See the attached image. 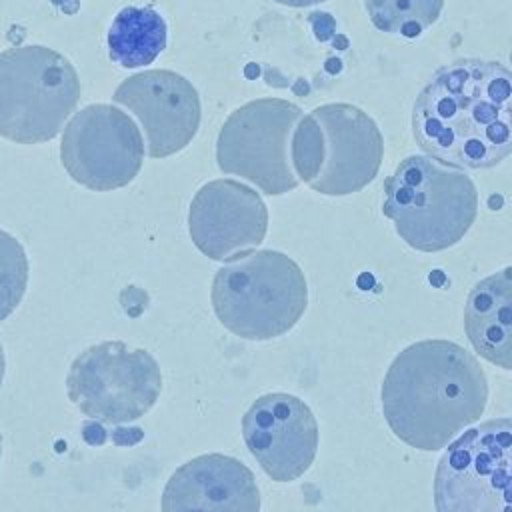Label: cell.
Here are the masks:
<instances>
[{"label": "cell", "instance_id": "cell-6", "mask_svg": "<svg viewBox=\"0 0 512 512\" xmlns=\"http://www.w3.org/2000/svg\"><path fill=\"white\" fill-rule=\"evenodd\" d=\"M80 100V78L60 52L24 44L0 52V136L16 144L52 140Z\"/></svg>", "mask_w": 512, "mask_h": 512}, {"label": "cell", "instance_id": "cell-21", "mask_svg": "<svg viewBox=\"0 0 512 512\" xmlns=\"http://www.w3.org/2000/svg\"><path fill=\"white\" fill-rule=\"evenodd\" d=\"M0 456H2V436H0Z\"/></svg>", "mask_w": 512, "mask_h": 512}, {"label": "cell", "instance_id": "cell-10", "mask_svg": "<svg viewBox=\"0 0 512 512\" xmlns=\"http://www.w3.org/2000/svg\"><path fill=\"white\" fill-rule=\"evenodd\" d=\"M60 160L80 186L110 192L130 184L144 160L136 122L112 104H88L62 128Z\"/></svg>", "mask_w": 512, "mask_h": 512}, {"label": "cell", "instance_id": "cell-16", "mask_svg": "<svg viewBox=\"0 0 512 512\" xmlns=\"http://www.w3.org/2000/svg\"><path fill=\"white\" fill-rule=\"evenodd\" d=\"M168 28L154 8H122L108 30V52L124 68L152 64L166 48Z\"/></svg>", "mask_w": 512, "mask_h": 512}, {"label": "cell", "instance_id": "cell-9", "mask_svg": "<svg viewBox=\"0 0 512 512\" xmlns=\"http://www.w3.org/2000/svg\"><path fill=\"white\" fill-rule=\"evenodd\" d=\"M436 512H512V418L480 422L440 456Z\"/></svg>", "mask_w": 512, "mask_h": 512}, {"label": "cell", "instance_id": "cell-1", "mask_svg": "<svg viewBox=\"0 0 512 512\" xmlns=\"http://www.w3.org/2000/svg\"><path fill=\"white\" fill-rule=\"evenodd\" d=\"M412 134L448 166H496L512 154V72L476 58L440 68L414 102Z\"/></svg>", "mask_w": 512, "mask_h": 512}, {"label": "cell", "instance_id": "cell-12", "mask_svg": "<svg viewBox=\"0 0 512 512\" xmlns=\"http://www.w3.org/2000/svg\"><path fill=\"white\" fill-rule=\"evenodd\" d=\"M242 434L260 468L276 482L300 478L318 452V424L310 406L284 392L256 398L242 418Z\"/></svg>", "mask_w": 512, "mask_h": 512}, {"label": "cell", "instance_id": "cell-17", "mask_svg": "<svg viewBox=\"0 0 512 512\" xmlns=\"http://www.w3.org/2000/svg\"><path fill=\"white\" fill-rule=\"evenodd\" d=\"M364 4L378 30L414 38L436 22L444 0H364Z\"/></svg>", "mask_w": 512, "mask_h": 512}, {"label": "cell", "instance_id": "cell-13", "mask_svg": "<svg viewBox=\"0 0 512 512\" xmlns=\"http://www.w3.org/2000/svg\"><path fill=\"white\" fill-rule=\"evenodd\" d=\"M188 228L194 246L210 260H234L260 246L268 230L262 196L236 180L206 182L190 202Z\"/></svg>", "mask_w": 512, "mask_h": 512}, {"label": "cell", "instance_id": "cell-3", "mask_svg": "<svg viewBox=\"0 0 512 512\" xmlns=\"http://www.w3.org/2000/svg\"><path fill=\"white\" fill-rule=\"evenodd\" d=\"M212 308L226 330L246 340H268L296 326L308 306L300 266L276 250L246 252L212 280Z\"/></svg>", "mask_w": 512, "mask_h": 512}, {"label": "cell", "instance_id": "cell-14", "mask_svg": "<svg viewBox=\"0 0 512 512\" xmlns=\"http://www.w3.org/2000/svg\"><path fill=\"white\" fill-rule=\"evenodd\" d=\"M162 512H260V490L244 462L210 452L176 468L162 492Z\"/></svg>", "mask_w": 512, "mask_h": 512}, {"label": "cell", "instance_id": "cell-18", "mask_svg": "<svg viewBox=\"0 0 512 512\" xmlns=\"http://www.w3.org/2000/svg\"><path fill=\"white\" fill-rule=\"evenodd\" d=\"M28 286V258L24 246L0 230V322L22 302Z\"/></svg>", "mask_w": 512, "mask_h": 512}, {"label": "cell", "instance_id": "cell-8", "mask_svg": "<svg viewBox=\"0 0 512 512\" xmlns=\"http://www.w3.org/2000/svg\"><path fill=\"white\" fill-rule=\"evenodd\" d=\"M302 108L282 98H258L236 108L220 128L216 162L224 174L278 196L298 186L292 166V136Z\"/></svg>", "mask_w": 512, "mask_h": 512}, {"label": "cell", "instance_id": "cell-7", "mask_svg": "<svg viewBox=\"0 0 512 512\" xmlns=\"http://www.w3.org/2000/svg\"><path fill=\"white\" fill-rule=\"evenodd\" d=\"M66 390L84 416L118 426L138 420L156 404L162 374L148 350L108 340L74 358Z\"/></svg>", "mask_w": 512, "mask_h": 512}, {"label": "cell", "instance_id": "cell-2", "mask_svg": "<svg viewBox=\"0 0 512 512\" xmlns=\"http://www.w3.org/2000/svg\"><path fill=\"white\" fill-rule=\"evenodd\" d=\"M382 414L404 444L434 452L480 420L488 382L480 362L450 340H420L396 354L382 380Z\"/></svg>", "mask_w": 512, "mask_h": 512}, {"label": "cell", "instance_id": "cell-11", "mask_svg": "<svg viewBox=\"0 0 512 512\" xmlns=\"http://www.w3.org/2000/svg\"><path fill=\"white\" fill-rule=\"evenodd\" d=\"M112 100L138 118L150 158H166L184 150L200 128L198 90L172 70L136 72L120 82Z\"/></svg>", "mask_w": 512, "mask_h": 512}, {"label": "cell", "instance_id": "cell-19", "mask_svg": "<svg viewBox=\"0 0 512 512\" xmlns=\"http://www.w3.org/2000/svg\"><path fill=\"white\" fill-rule=\"evenodd\" d=\"M276 4H284V6H290V8H304V6H314V4H320L324 0H272Z\"/></svg>", "mask_w": 512, "mask_h": 512}, {"label": "cell", "instance_id": "cell-4", "mask_svg": "<svg viewBox=\"0 0 512 512\" xmlns=\"http://www.w3.org/2000/svg\"><path fill=\"white\" fill-rule=\"evenodd\" d=\"M384 216L414 250L440 252L464 238L478 214L474 182L426 156L404 158L384 182Z\"/></svg>", "mask_w": 512, "mask_h": 512}, {"label": "cell", "instance_id": "cell-15", "mask_svg": "<svg viewBox=\"0 0 512 512\" xmlns=\"http://www.w3.org/2000/svg\"><path fill=\"white\" fill-rule=\"evenodd\" d=\"M464 330L484 360L512 370V266L472 286L464 306Z\"/></svg>", "mask_w": 512, "mask_h": 512}, {"label": "cell", "instance_id": "cell-5", "mask_svg": "<svg viewBox=\"0 0 512 512\" xmlns=\"http://www.w3.org/2000/svg\"><path fill=\"white\" fill-rule=\"evenodd\" d=\"M382 156L384 140L376 122L344 102L314 108L300 118L292 136L298 180L326 196H346L368 186Z\"/></svg>", "mask_w": 512, "mask_h": 512}, {"label": "cell", "instance_id": "cell-20", "mask_svg": "<svg viewBox=\"0 0 512 512\" xmlns=\"http://www.w3.org/2000/svg\"><path fill=\"white\" fill-rule=\"evenodd\" d=\"M4 374H6V356H4V348H2V344H0V386H2Z\"/></svg>", "mask_w": 512, "mask_h": 512}]
</instances>
